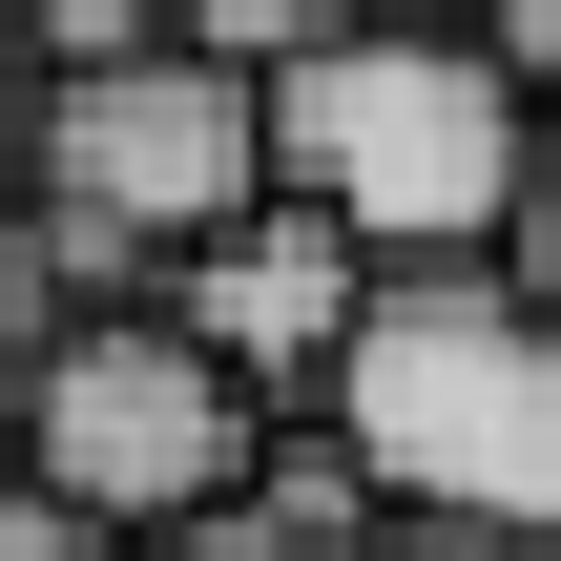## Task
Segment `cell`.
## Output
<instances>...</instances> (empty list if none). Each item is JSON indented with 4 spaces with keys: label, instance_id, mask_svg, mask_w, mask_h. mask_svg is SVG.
Wrapping results in <instances>:
<instances>
[{
    "label": "cell",
    "instance_id": "cell-1",
    "mask_svg": "<svg viewBox=\"0 0 561 561\" xmlns=\"http://www.w3.org/2000/svg\"><path fill=\"white\" fill-rule=\"evenodd\" d=\"M541 167H561V104L500 62V21L458 0H375L354 42L271 62V187H312L375 271H479L541 229Z\"/></svg>",
    "mask_w": 561,
    "mask_h": 561
},
{
    "label": "cell",
    "instance_id": "cell-2",
    "mask_svg": "<svg viewBox=\"0 0 561 561\" xmlns=\"http://www.w3.org/2000/svg\"><path fill=\"white\" fill-rule=\"evenodd\" d=\"M396 520H479V541H561V291L520 250L479 271H375L354 375L312 396Z\"/></svg>",
    "mask_w": 561,
    "mask_h": 561
},
{
    "label": "cell",
    "instance_id": "cell-3",
    "mask_svg": "<svg viewBox=\"0 0 561 561\" xmlns=\"http://www.w3.org/2000/svg\"><path fill=\"white\" fill-rule=\"evenodd\" d=\"M271 208V83L208 62V42H146V62H62L42 83V146H21V250L62 271V312L104 291H167L208 229Z\"/></svg>",
    "mask_w": 561,
    "mask_h": 561
},
{
    "label": "cell",
    "instance_id": "cell-4",
    "mask_svg": "<svg viewBox=\"0 0 561 561\" xmlns=\"http://www.w3.org/2000/svg\"><path fill=\"white\" fill-rule=\"evenodd\" d=\"M0 437H21L104 541L146 561L167 520H208V500L271 458V396H250L167 291H104V312H62V333H42V375H21V416H0Z\"/></svg>",
    "mask_w": 561,
    "mask_h": 561
},
{
    "label": "cell",
    "instance_id": "cell-5",
    "mask_svg": "<svg viewBox=\"0 0 561 561\" xmlns=\"http://www.w3.org/2000/svg\"><path fill=\"white\" fill-rule=\"evenodd\" d=\"M167 312H187V333H208L271 416H312V396L354 375V333H375V250H354L312 187H271L250 229H208V250L167 271Z\"/></svg>",
    "mask_w": 561,
    "mask_h": 561
},
{
    "label": "cell",
    "instance_id": "cell-6",
    "mask_svg": "<svg viewBox=\"0 0 561 561\" xmlns=\"http://www.w3.org/2000/svg\"><path fill=\"white\" fill-rule=\"evenodd\" d=\"M396 541V500H375V458L333 437V416H271V458L208 500V520H167L146 561H375Z\"/></svg>",
    "mask_w": 561,
    "mask_h": 561
},
{
    "label": "cell",
    "instance_id": "cell-7",
    "mask_svg": "<svg viewBox=\"0 0 561 561\" xmlns=\"http://www.w3.org/2000/svg\"><path fill=\"white\" fill-rule=\"evenodd\" d=\"M167 21H187L208 62H250V83H271V62H312V42H354L375 0H167Z\"/></svg>",
    "mask_w": 561,
    "mask_h": 561
},
{
    "label": "cell",
    "instance_id": "cell-8",
    "mask_svg": "<svg viewBox=\"0 0 561 561\" xmlns=\"http://www.w3.org/2000/svg\"><path fill=\"white\" fill-rule=\"evenodd\" d=\"M0 21H21V62H42V83H62V62H146V42H187L167 0H0Z\"/></svg>",
    "mask_w": 561,
    "mask_h": 561
},
{
    "label": "cell",
    "instance_id": "cell-9",
    "mask_svg": "<svg viewBox=\"0 0 561 561\" xmlns=\"http://www.w3.org/2000/svg\"><path fill=\"white\" fill-rule=\"evenodd\" d=\"M0 561H125V541H104V520H83V500H62L21 437H0Z\"/></svg>",
    "mask_w": 561,
    "mask_h": 561
},
{
    "label": "cell",
    "instance_id": "cell-10",
    "mask_svg": "<svg viewBox=\"0 0 561 561\" xmlns=\"http://www.w3.org/2000/svg\"><path fill=\"white\" fill-rule=\"evenodd\" d=\"M42 333H62V271L21 250V208H0V416H21V375H42Z\"/></svg>",
    "mask_w": 561,
    "mask_h": 561
},
{
    "label": "cell",
    "instance_id": "cell-11",
    "mask_svg": "<svg viewBox=\"0 0 561 561\" xmlns=\"http://www.w3.org/2000/svg\"><path fill=\"white\" fill-rule=\"evenodd\" d=\"M458 21H500V62H520V83L561 104V0H458Z\"/></svg>",
    "mask_w": 561,
    "mask_h": 561
},
{
    "label": "cell",
    "instance_id": "cell-12",
    "mask_svg": "<svg viewBox=\"0 0 561 561\" xmlns=\"http://www.w3.org/2000/svg\"><path fill=\"white\" fill-rule=\"evenodd\" d=\"M21 146H42V62H21V21H0V208H21Z\"/></svg>",
    "mask_w": 561,
    "mask_h": 561
},
{
    "label": "cell",
    "instance_id": "cell-13",
    "mask_svg": "<svg viewBox=\"0 0 561 561\" xmlns=\"http://www.w3.org/2000/svg\"><path fill=\"white\" fill-rule=\"evenodd\" d=\"M375 561H561V541H479V520H396Z\"/></svg>",
    "mask_w": 561,
    "mask_h": 561
},
{
    "label": "cell",
    "instance_id": "cell-14",
    "mask_svg": "<svg viewBox=\"0 0 561 561\" xmlns=\"http://www.w3.org/2000/svg\"><path fill=\"white\" fill-rule=\"evenodd\" d=\"M520 271H541V291H561V167H541V229H520Z\"/></svg>",
    "mask_w": 561,
    "mask_h": 561
}]
</instances>
